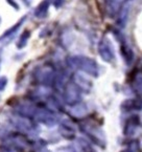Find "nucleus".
Listing matches in <instances>:
<instances>
[{"mask_svg": "<svg viewBox=\"0 0 142 152\" xmlns=\"http://www.w3.org/2000/svg\"><path fill=\"white\" fill-rule=\"evenodd\" d=\"M70 63L75 68H78V69L83 70V72H87L89 75H92V76H96L98 72V66L96 62H94L92 59L87 58V57H72L70 59Z\"/></svg>", "mask_w": 142, "mask_h": 152, "instance_id": "nucleus-1", "label": "nucleus"}, {"mask_svg": "<svg viewBox=\"0 0 142 152\" xmlns=\"http://www.w3.org/2000/svg\"><path fill=\"white\" fill-rule=\"evenodd\" d=\"M64 98L67 104L73 105V104H78V102L80 100V87L74 83H70L66 86L64 91Z\"/></svg>", "mask_w": 142, "mask_h": 152, "instance_id": "nucleus-2", "label": "nucleus"}, {"mask_svg": "<svg viewBox=\"0 0 142 152\" xmlns=\"http://www.w3.org/2000/svg\"><path fill=\"white\" fill-rule=\"evenodd\" d=\"M99 54L104 60L106 62H111L114 60V52L112 49V46L110 44V41L108 39H104L101 40L99 44Z\"/></svg>", "mask_w": 142, "mask_h": 152, "instance_id": "nucleus-3", "label": "nucleus"}, {"mask_svg": "<svg viewBox=\"0 0 142 152\" xmlns=\"http://www.w3.org/2000/svg\"><path fill=\"white\" fill-rule=\"evenodd\" d=\"M37 77H38V80L40 81L41 83L45 84V85H48L52 82L53 80V70L51 67L49 66H44L43 68H41L40 70H38V74H37Z\"/></svg>", "mask_w": 142, "mask_h": 152, "instance_id": "nucleus-4", "label": "nucleus"}, {"mask_svg": "<svg viewBox=\"0 0 142 152\" xmlns=\"http://www.w3.org/2000/svg\"><path fill=\"white\" fill-rule=\"evenodd\" d=\"M138 125H139V119L138 116H132L131 119L128 120L127 125H125V129H124V133L127 135H131L136 131Z\"/></svg>", "mask_w": 142, "mask_h": 152, "instance_id": "nucleus-5", "label": "nucleus"}, {"mask_svg": "<svg viewBox=\"0 0 142 152\" xmlns=\"http://www.w3.org/2000/svg\"><path fill=\"white\" fill-rule=\"evenodd\" d=\"M135 88L139 91H142V75H139L137 76L135 80Z\"/></svg>", "mask_w": 142, "mask_h": 152, "instance_id": "nucleus-6", "label": "nucleus"}, {"mask_svg": "<svg viewBox=\"0 0 142 152\" xmlns=\"http://www.w3.org/2000/svg\"><path fill=\"white\" fill-rule=\"evenodd\" d=\"M136 147H137V146H133V144H132L131 146H129L127 149L123 150V151H121V152H137V150H136Z\"/></svg>", "mask_w": 142, "mask_h": 152, "instance_id": "nucleus-7", "label": "nucleus"}]
</instances>
